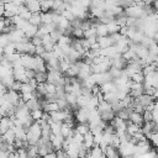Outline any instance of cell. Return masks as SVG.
<instances>
[{
	"label": "cell",
	"mask_w": 158,
	"mask_h": 158,
	"mask_svg": "<svg viewBox=\"0 0 158 158\" xmlns=\"http://www.w3.org/2000/svg\"><path fill=\"white\" fill-rule=\"evenodd\" d=\"M118 153L123 158H127L130 156H133L135 154V144H132L130 141L128 142H122L120 144V147H118Z\"/></svg>",
	"instance_id": "cell-1"
},
{
	"label": "cell",
	"mask_w": 158,
	"mask_h": 158,
	"mask_svg": "<svg viewBox=\"0 0 158 158\" xmlns=\"http://www.w3.org/2000/svg\"><path fill=\"white\" fill-rule=\"evenodd\" d=\"M12 74H14V78L16 81H20V83H28L30 79L26 77V69L22 67V65H17V67H14V70H12Z\"/></svg>",
	"instance_id": "cell-2"
},
{
	"label": "cell",
	"mask_w": 158,
	"mask_h": 158,
	"mask_svg": "<svg viewBox=\"0 0 158 158\" xmlns=\"http://www.w3.org/2000/svg\"><path fill=\"white\" fill-rule=\"evenodd\" d=\"M11 128H14V121H12V118L9 117V116L1 117L0 118V136L5 135Z\"/></svg>",
	"instance_id": "cell-3"
},
{
	"label": "cell",
	"mask_w": 158,
	"mask_h": 158,
	"mask_svg": "<svg viewBox=\"0 0 158 158\" xmlns=\"http://www.w3.org/2000/svg\"><path fill=\"white\" fill-rule=\"evenodd\" d=\"M142 94H144V86L141 83H131L130 86V96L133 99H137L138 96H141Z\"/></svg>",
	"instance_id": "cell-4"
},
{
	"label": "cell",
	"mask_w": 158,
	"mask_h": 158,
	"mask_svg": "<svg viewBox=\"0 0 158 158\" xmlns=\"http://www.w3.org/2000/svg\"><path fill=\"white\" fill-rule=\"evenodd\" d=\"M5 99H6L7 102H10L12 106L16 107V106L19 105V102L21 101V95H20L17 91H14V90L9 89L7 93L5 94Z\"/></svg>",
	"instance_id": "cell-5"
},
{
	"label": "cell",
	"mask_w": 158,
	"mask_h": 158,
	"mask_svg": "<svg viewBox=\"0 0 158 158\" xmlns=\"http://www.w3.org/2000/svg\"><path fill=\"white\" fill-rule=\"evenodd\" d=\"M23 5L27 7V10L31 14H40L41 12V2L36 0H27L23 2Z\"/></svg>",
	"instance_id": "cell-6"
},
{
	"label": "cell",
	"mask_w": 158,
	"mask_h": 158,
	"mask_svg": "<svg viewBox=\"0 0 158 158\" xmlns=\"http://www.w3.org/2000/svg\"><path fill=\"white\" fill-rule=\"evenodd\" d=\"M21 64L25 69H32L35 67V56L30 54H22L21 56Z\"/></svg>",
	"instance_id": "cell-7"
},
{
	"label": "cell",
	"mask_w": 158,
	"mask_h": 158,
	"mask_svg": "<svg viewBox=\"0 0 158 158\" xmlns=\"http://www.w3.org/2000/svg\"><path fill=\"white\" fill-rule=\"evenodd\" d=\"M135 101L138 102V104H141L144 109H147L148 106H151V105L154 104L153 96H149V95H147V94H142L141 96H138L137 99H135Z\"/></svg>",
	"instance_id": "cell-8"
},
{
	"label": "cell",
	"mask_w": 158,
	"mask_h": 158,
	"mask_svg": "<svg viewBox=\"0 0 158 158\" xmlns=\"http://www.w3.org/2000/svg\"><path fill=\"white\" fill-rule=\"evenodd\" d=\"M74 116H75V120L79 123H88V120H89V110H86V109H79L78 111L74 112Z\"/></svg>",
	"instance_id": "cell-9"
},
{
	"label": "cell",
	"mask_w": 158,
	"mask_h": 158,
	"mask_svg": "<svg viewBox=\"0 0 158 158\" xmlns=\"http://www.w3.org/2000/svg\"><path fill=\"white\" fill-rule=\"evenodd\" d=\"M56 44L57 43L52 40L51 35H46L42 37V46H43L46 52H53V48L56 47Z\"/></svg>",
	"instance_id": "cell-10"
},
{
	"label": "cell",
	"mask_w": 158,
	"mask_h": 158,
	"mask_svg": "<svg viewBox=\"0 0 158 158\" xmlns=\"http://www.w3.org/2000/svg\"><path fill=\"white\" fill-rule=\"evenodd\" d=\"M49 141H51V143H52V146H53V148H54L56 151H59V149H62V147H63V142H64V138H63L62 136L51 135V137H49Z\"/></svg>",
	"instance_id": "cell-11"
},
{
	"label": "cell",
	"mask_w": 158,
	"mask_h": 158,
	"mask_svg": "<svg viewBox=\"0 0 158 158\" xmlns=\"http://www.w3.org/2000/svg\"><path fill=\"white\" fill-rule=\"evenodd\" d=\"M128 121H130L131 123H135V125L139 126V127H142V125L144 123V121H143V116H142L141 114H137V112H135V111H132V112L130 114Z\"/></svg>",
	"instance_id": "cell-12"
},
{
	"label": "cell",
	"mask_w": 158,
	"mask_h": 158,
	"mask_svg": "<svg viewBox=\"0 0 158 158\" xmlns=\"http://www.w3.org/2000/svg\"><path fill=\"white\" fill-rule=\"evenodd\" d=\"M22 32L25 33V36H26L28 40H31V38H33V37L37 35V32H38V27L32 26V25H30V22H28V25L22 30Z\"/></svg>",
	"instance_id": "cell-13"
},
{
	"label": "cell",
	"mask_w": 158,
	"mask_h": 158,
	"mask_svg": "<svg viewBox=\"0 0 158 158\" xmlns=\"http://www.w3.org/2000/svg\"><path fill=\"white\" fill-rule=\"evenodd\" d=\"M100 90H101V93L105 95V94L115 93V91L117 90V88H116V85H115V83H114V81H109V83L102 84V85L100 86Z\"/></svg>",
	"instance_id": "cell-14"
},
{
	"label": "cell",
	"mask_w": 158,
	"mask_h": 158,
	"mask_svg": "<svg viewBox=\"0 0 158 158\" xmlns=\"http://www.w3.org/2000/svg\"><path fill=\"white\" fill-rule=\"evenodd\" d=\"M84 147L88 149V151H90L94 146H95V143H94V135L91 133V131L90 132H88L86 135H84Z\"/></svg>",
	"instance_id": "cell-15"
},
{
	"label": "cell",
	"mask_w": 158,
	"mask_h": 158,
	"mask_svg": "<svg viewBox=\"0 0 158 158\" xmlns=\"http://www.w3.org/2000/svg\"><path fill=\"white\" fill-rule=\"evenodd\" d=\"M78 74H79V64H78V62H77V63L70 64L69 69H68L67 73H65V77L75 78V77H78Z\"/></svg>",
	"instance_id": "cell-16"
},
{
	"label": "cell",
	"mask_w": 158,
	"mask_h": 158,
	"mask_svg": "<svg viewBox=\"0 0 158 158\" xmlns=\"http://www.w3.org/2000/svg\"><path fill=\"white\" fill-rule=\"evenodd\" d=\"M26 104V107L30 110V112L31 111H35V110H40L41 109V104H40V99H31V100H28L27 102H25Z\"/></svg>",
	"instance_id": "cell-17"
},
{
	"label": "cell",
	"mask_w": 158,
	"mask_h": 158,
	"mask_svg": "<svg viewBox=\"0 0 158 158\" xmlns=\"http://www.w3.org/2000/svg\"><path fill=\"white\" fill-rule=\"evenodd\" d=\"M98 43H99L101 49H105V48H109V47L112 46V42H111L109 36H106V37H98Z\"/></svg>",
	"instance_id": "cell-18"
},
{
	"label": "cell",
	"mask_w": 158,
	"mask_h": 158,
	"mask_svg": "<svg viewBox=\"0 0 158 158\" xmlns=\"http://www.w3.org/2000/svg\"><path fill=\"white\" fill-rule=\"evenodd\" d=\"M96 110H98L99 114H102V112H106V111H111V110H112V106H111V104H109L107 101L102 100V101H100V102L98 104Z\"/></svg>",
	"instance_id": "cell-19"
},
{
	"label": "cell",
	"mask_w": 158,
	"mask_h": 158,
	"mask_svg": "<svg viewBox=\"0 0 158 158\" xmlns=\"http://www.w3.org/2000/svg\"><path fill=\"white\" fill-rule=\"evenodd\" d=\"M2 138H4V141H5L7 144H14V142H15V139H16V136H15L14 130H12V128L9 130L5 135H2Z\"/></svg>",
	"instance_id": "cell-20"
},
{
	"label": "cell",
	"mask_w": 158,
	"mask_h": 158,
	"mask_svg": "<svg viewBox=\"0 0 158 158\" xmlns=\"http://www.w3.org/2000/svg\"><path fill=\"white\" fill-rule=\"evenodd\" d=\"M30 25L32 26H36V27H40L42 25V17H41V12L40 14H32L31 19L28 20Z\"/></svg>",
	"instance_id": "cell-21"
},
{
	"label": "cell",
	"mask_w": 158,
	"mask_h": 158,
	"mask_svg": "<svg viewBox=\"0 0 158 158\" xmlns=\"http://www.w3.org/2000/svg\"><path fill=\"white\" fill-rule=\"evenodd\" d=\"M138 132H141V127L139 126H137V125H135V123H131L130 121H127V133L131 136V137H133L136 133H138Z\"/></svg>",
	"instance_id": "cell-22"
},
{
	"label": "cell",
	"mask_w": 158,
	"mask_h": 158,
	"mask_svg": "<svg viewBox=\"0 0 158 158\" xmlns=\"http://www.w3.org/2000/svg\"><path fill=\"white\" fill-rule=\"evenodd\" d=\"M96 36H98V37H106V36H109L107 26L100 23V25L96 27Z\"/></svg>",
	"instance_id": "cell-23"
},
{
	"label": "cell",
	"mask_w": 158,
	"mask_h": 158,
	"mask_svg": "<svg viewBox=\"0 0 158 158\" xmlns=\"http://www.w3.org/2000/svg\"><path fill=\"white\" fill-rule=\"evenodd\" d=\"M41 17H42V25H51V23H53V20H52V11L41 12Z\"/></svg>",
	"instance_id": "cell-24"
},
{
	"label": "cell",
	"mask_w": 158,
	"mask_h": 158,
	"mask_svg": "<svg viewBox=\"0 0 158 158\" xmlns=\"http://www.w3.org/2000/svg\"><path fill=\"white\" fill-rule=\"evenodd\" d=\"M75 131L84 136V135H86L88 132H90V127H89L88 123H78L77 127H75Z\"/></svg>",
	"instance_id": "cell-25"
},
{
	"label": "cell",
	"mask_w": 158,
	"mask_h": 158,
	"mask_svg": "<svg viewBox=\"0 0 158 158\" xmlns=\"http://www.w3.org/2000/svg\"><path fill=\"white\" fill-rule=\"evenodd\" d=\"M115 22L120 26V27H123V26H126V23H127V16H126V14H125V11L122 12V14H120L118 16H116V19H115Z\"/></svg>",
	"instance_id": "cell-26"
},
{
	"label": "cell",
	"mask_w": 158,
	"mask_h": 158,
	"mask_svg": "<svg viewBox=\"0 0 158 158\" xmlns=\"http://www.w3.org/2000/svg\"><path fill=\"white\" fill-rule=\"evenodd\" d=\"M47 77H48L47 72H38V73H36L35 79L38 84H46L47 83Z\"/></svg>",
	"instance_id": "cell-27"
},
{
	"label": "cell",
	"mask_w": 158,
	"mask_h": 158,
	"mask_svg": "<svg viewBox=\"0 0 158 158\" xmlns=\"http://www.w3.org/2000/svg\"><path fill=\"white\" fill-rule=\"evenodd\" d=\"M132 111L130 110V109H122V110H120L118 112H116L115 115L117 116V117H120V118H122L123 121H128V117H130V114H131Z\"/></svg>",
	"instance_id": "cell-28"
},
{
	"label": "cell",
	"mask_w": 158,
	"mask_h": 158,
	"mask_svg": "<svg viewBox=\"0 0 158 158\" xmlns=\"http://www.w3.org/2000/svg\"><path fill=\"white\" fill-rule=\"evenodd\" d=\"M12 70H14V69L6 68V67H4V65H1V64H0V81H1L2 79H5L6 77L12 75Z\"/></svg>",
	"instance_id": "cell-29"
},
{
	"label": "cell",
	"mask_w": 158,
	"mask_h": 158,
	"mask_svg": "<svg viewBox=\"0 0 158 158\" xmlns=\"http://www.w3.org/2000/svg\"><path fill=\"white\" fill-rule=\"evenodd\" d=\"M40 2H41V11H42V12L52 11V9H53V2H54V1H40Z\"/></svg>",
	"instance_id": "cell-30"
},
{
	"label": "cell",
	"mask_w": 158,
	"mask_h": 158,
	"mask_svg": "<svg viewBox=\"0 0 158 158\" xmlns=\"http://www.w3.org/2000/svg\"><path fill=\"white\" fill-rule=\"evenodd\" d=\"M14 53H16V44L10 42L7 46L4 47V54L5 56H10V54H14Z\"/></svg>",
	"instance_id": "cell-31"
},
{
	"label": "cell",
	"mask_w": 158,
	"mask_h": 158,
	"mask_svg": "<svg viewBox=\"0 0 158 158\" xmlns=\"http://www.w3.org/2000/svg\"><path fill=\"white\" fill-rule=\"evenodd\" d=\"M131 81H133V83H141V84H143V81H144V74H143V72H138V73H135V74L131 77Z\"/></svg>",
	"instance_id": "cell-32"
},
{
	"label": "cell",
	"mask_w": 158,
	"mask_h": 158,
	"mask_svg": "<svg viewBox=\"0 0 158 158\" xmlns=\"http://www.w3.org/2000/svg\"><path fill=\"white\" fill-rule=\"evenodd\" d=\"M33 91H35V89L30 85V83H23L21 85V89H20V94L21 95H23V94H31Z\"/></svg>",
	"instance_id": "cell-33"
},
{
	"label": "cell",
	"mask_w": 158,
	"mask_h": 158,
	"mask_svg": "<svg viewBox=\"0 0 158 158\" xmlns=\"http://www.w3.org/2000/svg\"><path fill=\"white\" fill-rule=\"evenodd\" d=\"M58 110H59V107H58L57 102H48L46 105V107L43 109V111L47 112V114H51V112H54V111H58Z\"/></svg>",
	"instance_id": "cell-34"
},
{
	"label": "cell",
	"mask_w": 158,
	"mask_h": 158,
	"mask_svg": "<svg viewBox=\"0 0 158 158\" xmlns=\"http://www.w3.org/2000/svg\"><path fill=\"white\" fill-rule=\"evenodd\" d=\"M107 26V30H109V35H112V33H118L120 32V26L114 21V22H111V23H109V25H106Z\"/></svg>",
	"instance_id": "cell-35"
},
{
	"label": "cell",
	"mask_w": 158,
	"mask_h": 158,
	"mask_svg": "<svg viewBox=\"0 0 158 158\" xmlns=\"http://www.w3.org/2000/svg\"><path fill=\"white\" fill-rule=\"evenodd\" d=\"M43 114H44V111H43L42 109H40V110H35V111H31V116H32V118H33L36 122H38V121H41V120H42Z\"/></svg>",
	"instance_id": "cell-36"
},
{
	"label": "cell",
	"mask_w": 158,
	"mask_h": 158,
	"mask_svg": "<svg viewBox=\"0 0 158 158\" xmlns=\"http://www.w3.org/2000/svg\"><path fill=\"white\" fill-rule=\"evenodd\" d=\"M91 37H98L96 36V27H91L84 32V38H91Z\"/></svg>",
	"instance_id": "cell-37"
},
{
	"label": "cell",
	"mask_w": 158,
	"mask_h": 158,
	"mask_svg": "<svg viewBox=\"0 0 158 158\" xmlns=\"http://www.w3.org/2000/svg\"><path fill=\"white\" fill-rule=\"evenodd\" d=\"M57 105H58L59 110H62V111L69 109V105H68V102H67L65 99H59V100H57Z\"/></svg>",
	"instance_id": "cell-38"
},
{
	"label": "cell",
	"mask_w": 158,
	"mask_h": 158,
	"mask_svg": "<svg viewBox=\"0 0 158 158\" xmlns=\"http://www.w3.org/2000/svg\"><path fill=\"white\" fill-rule=\"evenodd\" d=\"M44 89H46V91H47V95H51V94H56L57 86H54L53 84L46 83V84H44Z\"/></svg>",
	"instance_id": "cell-39"
},
{
	"label": "cell",
	"mask_w": 158,
	"mask_h": 158,
	"mask_svg": "<svg viewBox=\"0 0 158 158\" xmlns=\"http://www.w3.org/2000/svg\"><path fill=\"white\" fill-rule=\"evenodd\" d=\"M60 15H62L63 17H65L68 21H70V22H72L73 20H75V17H74V15L72 14V11H70V10H64Z\"/></svg>",
	"instance_id": "cell-40"
},
{
	"label": "cell",
	"mask_w": 158,
	"mask_h": 158,
	"mask_svg": "<svg viewBox=\"0 0 158 158\" xmlns=\"http://www.w3.org/2000/svg\"><path fill=\"white\" fill-rule=\"evenodd\" d=\"M142 116H143V121L144 122H152L153 121V118H152V112L151 111H144L143 114H142Z\"/></svg>",
	"instance_id": "cell-41"
},
{
	"label": "cell",
	"mask_w": 158,
	"mask_h": 158,
	"mask_svg": "<svg viewBox=\"0 0 158 158\" xmlns=\"http://www.w3.org/2000/svg\"><path fill=\"white\" fill-rule=\"evenodd\" d=\"M147 138H149V139H151V142H152L156 147H158V132H157V133H151Z\"/></svg>",
	"instance_id": "cell-42"
},
{
	"label": "cell",
	"mask_w": 158,
	"mask_h": 158,
	"mask_svg": "<svg viewBox=\"0 0 158 158\" xmlns=\"http://www.w3.org/2000/svg\"><path fill=\"white\" fill-rule=\"evenodd\" d=\"M31 42H32V44H33L35 47H37V46H42V38L38 37V36H35L33 38H31Z\"/></svg>",
	"instance_id": "cell-43"
},
{
	"label": "cell",
	"mask_w": 158,
	"mask_h": 158,
	"mask_svg": "<svg viewBox=\"0 0 158 158\" xmlns=\"http://www.w3.org/2000/svg\"><path fill=\"white\" fill-rule=\"evenodd\" d=\"M21 85H22V83H20V81H16L15 80V83L12 84V86H11V90H14V91H20V89H21Z\"/></svg>",
	"instance_id": "cell-44"
},
{
	"label": "cell",
	"mask_w": 158,
	"mask_h": 158,
	"mask_svg": "<svg viewBox=\"0 0 158 158\" xmlns=\"http://www.w3.org/2000/svg\"><path fill=\"white\" fill-rule=\"evenodd\" d=\"M4 14H5V2L1 1V2H0V19H2Z\"/></svg>",
	"instance_id": "cell-45"
},
{
	"label": "cell",
	"mask_w": 158,
	"mask_h": 158,
	"mask_svg": "<svg viewBox=\"0 0 158 158\" xmlns=\"http://www.w3.org/2000/svg\"><path fill=\"white\" fill-rule=\"evenodd\" d=\"M43 158H57V154H56V152H52V153H49V154L44 156Z\"/></svg>",
	"instance_id": "cell-46"
},
{
	"label": "cell",
	"mask_w": 158,
	"mask_h": 158,
	"mask_svg": "<svg viewBox=\"0 0 158 158\" xmlns=\"http://www.w3.org/2000/svg\"><path fill=\"white\" fill-rule=\"evenodd\" d=\"M152 6H153L154 11H156V12H158V1H154V2L152 4Z\"/></svg>",
	"instance_id": "cell-47"
},
{
	"label": "cell",
	"mask_w": 158,
	"mask_h": 158,
	"mask_svg": "<svg viewBox=\"0 0 158 158\" xmlns=\"http://www.w3.org/2000/svg\"><path fill=\"white\" fill-rule=\"evenodd\" d=\"M153 99H158V89H156V91L153 94Z\"/></svg>",
	"instance_id": "cell-48"
}]
</instances>
